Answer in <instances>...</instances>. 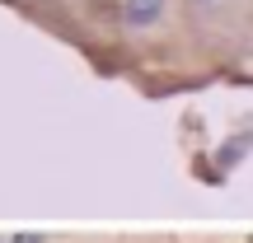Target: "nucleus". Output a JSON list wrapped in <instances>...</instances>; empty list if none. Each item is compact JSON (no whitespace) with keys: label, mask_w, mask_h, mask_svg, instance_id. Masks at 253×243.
Instances as JSON below:
<instances>
[{"label":"nucleus","mask_w":253,"mask_h":243,"mask_svg":"<svg viewBox=\"0 0 253 243\" xmlns=\"http://www.w3.org/2000/svg\"><path fill=\"white\" fill-rule=\"evenodd\" d=\"M164 5H169V0H122V24L131 28V33H145V28L160 24Z\"/></svg>","instance_id":"1"},{"label":"nucleus","mask_w":253,"mask_h":243,"mask_svg":"<svg viewBox=\"0 0 253 243\" xmlns=\"http://www.w3.org/2000/svg\"><path fill=\"white\" fill-rule=\"evenodd\" d=\"M197 5H216V0H197Z\"/></svg>","instance_id":"2"}]
</instances>
